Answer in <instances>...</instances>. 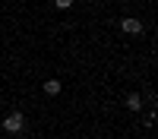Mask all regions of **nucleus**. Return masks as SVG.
<instances>
[{
  "label": "nucleus",
  "mask_w": 158,
  "mask_h": 139,
  "mask_svg": "<svg viewBox=\"0 0 158 139\" xmlns=\"http://www.w3.org/2000/svg\"><path fill=\"white\" fill-rule=\"evenodd\" d=\"M22 126H25V114H22V111H10L6 117H3V130H6L10 136L22 133Z\"/></svg>",
  "instance_id": "f257e3e1"
},
{
  "label": "nucleus",
  "mask_w": 158,
  "mask_h": 139,
  "mask_svg": "<svg viewBox=\"0 0 158 139\" xmlns=\"http://www.w3.org/2000/svg\"><path fill=\"white\" fill-rule=\"evenodd\" d=\"M117 3H127V0H117Z\"/></svg>",
  "instance_id": "423d86ee"
},
{
  "label": "nucleus",
  "mask_w": 158,
  "mask_h": 139,
  "mask_svg": "<svg viewBox=\"0 0 158 139\" xmlns=\"http://www.w3.org/2000/svg\"><path fill=\"white\" fill-rule=\"evenodd\" d=\"M127 111H136V114L142 111V95L139 92H130L127 95Z\"/></svg>",
  "instance_id": "20e7f679"
},
{
  "label": "nucleus",
  "mask_w": 158,
  "mask_h": 139,
  "mask_svg": "<svg viewBox=\"0 0 158 139\" xmlns=\"http://www.w3.org/2000/svg\"><path fill=\"white\" fill-rule=\"evenodd\" d=\"M54 6H57V10H70L73 0H54Z\"/></svg>",
  "instance_id": "39448f33"
},
{
  "label": "nucleus",
  "mask_w": 158,
  "mask_h": 139,
  "mask_svg": "<svg viewBox=\"0 0 158 139\" xmlns=\"http://www.w3.org/2000/svg\"><path fill=\"white\" fill-rule=\"evenodd\" d=\"M120 29H123V35H142V22H139L136 16H127V19L120 22Z\"/></svg>",
  "instance_id": "f03ea898"
},
{
  "label": "nucleus",
  "mask_w": 158,
  "mask_h": 139,
  "mask_svg": "<svg viewBox=\"0 0 158 139\" xmlns=\"http://www.w3.org/2000/svg\"><path fill=\"white\" fill-rule=\"evenodd\" d=\"M41 88H44V95H60V92H63V82L51 76V79H44V82H41Z\"/></svg>",
  "instance_id": "7ed1b4c3"
}]
</instances>
